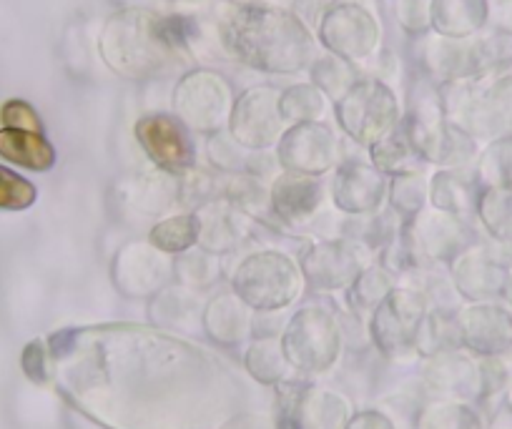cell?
Instances as JSON below:
<instances>
[{"mask_svg":"<svg viewBox=\"0 0 512 429\" xmlns=\"http://www.w3.org/2000/svg\"><path fill=\"white\" fill-rule=\"evenodd\" d=\"M284 349L297 367L319 372V369H327L337 357L339 334L327 314L307 309L294 319Z\"/></svg>","mask_w":512,"mask_h":429,"instance_id":"cell-1","label":"cell"},{"mask_svg":"<svg viewBox=\"0 0 512 429\" xmlns=\"http://www.w3.org/2000/svg\"><path fill=\"white\" fill-rule=\"evenodd\" d=\"M422 317V302L410 294H395L390 302L379 309L374 319V337L387 352H400L410 347L417 334Z\"/></svg>","mask_w":512,"mask_h":429,"instance_id":"cell-2","label":"cell"},{"mask_svg":"<svg viewBox=\"0 0 512 429\" xmlns=\"http://www.w3.org/2000/svg\"><path fill=\"white\" fill-rule=\"evenodd\" d=\"M239 292L241 297L256 307L272 309L287 304L294 294L299 292V284L289 269H246L239 276Z\"/></svg>","mask_w":512,"mask_h":429,"instance_id":"cell-3","label":"cell"},{"mask_svg":"<svg viewBox=\"0 0 512 429\" xmlns=\"http://www.w3.org/2000/svg\"><path fill=\"white\" fill-rule=\"evenodd\" d=\"M139 138L144 141L146 151L159 161L161 166L169 169H179L191 161V149L186 143L184 133L171 123L169 118H146L139 126Z\"/></svg>","mask_w":512,"mask_h":429,"instance_id":"cell-4","label":"cell"},{"mask_svg":"<svg viewBox=\"0 0 512 429\" xmlns=\"http://www.w3.org/2000/svg\"><path fill=\"white\" fill-rule=\"evenodd\" d=\"M0 154L13 164L28 166V169H48L56 159L51 143L36 131H21V128H3L0 131Z\"/></svg>","mask_w":512,"mask_h":429,"instance_id":"cell-5","label":"cell"},{"mask_svg":"<svg viewBox=\"0 0 512 429\" xmlns=\"http://www.w3.org/2000/svg\"><path fill=\"white\" fill-rule=\"evenodd\" d=\"M512 324L502 312L492 309H475L465 314V337L467 342L482 352H495L510 344Z\"/></svg>","mask_w":512,"mask_h":429,"instance_id":"cell-6","label":"cell"},{"mask_svg":"<svg viewBox=\"0 0 512 429\" xmlns=\"http://www.w3.org/2000/svg\"><path fill=\"white\" fill-rule=\"evenodd\" d=\"M206 324H209L211 337L221 339V342H234L241 339L246 332V314L239 304L231 299H219V304H211L209 314H206Z\"/></svg>","mask_w":512,"mask_h":429,"instance_id":"cell-7","label":"cell"},{"mask_svg":"<svg viewBox=\"0 0 512 429\" xmlns=\"http://www.w3.org/2000/svg\"><path fill=\"white\" fill-rule=\"evenodd\" d=\"M36 199V191L13 171L0 169V209H26Z\"/></svg>","mask_w":512,"mask_h":429,"instance_id":"cell-8","label":"cell"},{"mask_svg":"<svg viewBox=\"0 0 512 429\" xmlns=\"http://www.w3.org/2000/svg\"><path fill=\"white\" fill-rule=\"evenodd\" d=\"M249 367L254 372V377L264 379V382H274V379L282 377L284 372V357L279 354L277 344L264 342L256 344L249 352Z\"/></svg>","mask_w":512,"mask_h":429,"instance_id":"cell-9","label":"cell"},{"mask_svg":"<svg viewBox=\"0 0 512 429\" xmlns=\"http://www.w3.org/2000/svg\"><path fill=\"white\" fill-rule=\"evenodd\" d=\"M425 429H475V424L467 409L440 407L425 419Z\"/></svg>","mask_w":512,"mask_h":429,"instance_id":"cell-10","label":"cell"},{"mask_svg":"<svg viewBox=\"0 0 512 429\" xmlns=\"http://www.w3.org/2000/svg\"><path fill=\"white\" fill-rule=\"evenodd\" d=\"M3 123H8L11 128H21V131L23 128H26V131H38L36 113H33L26 103H8V106L3 108Z\"/></svg>","mask_w":512,"mask_h":429,"instance_id":"cell-11","label":"cell"},{"mask_svg":"<svg viewBox=\"0 0 512 429\" xmlns=\"http://www.w3.org/2000/svg\"><path fill=\"white\" fill-rule=\"evenodd\" d=\"M347 429H392V424L384 417H379V414L367 412V414H359Z\"/></svg>","mask_w":512,"mask_h":429,"instance_id":"cell-12","label":"cell"}]
</instances>
